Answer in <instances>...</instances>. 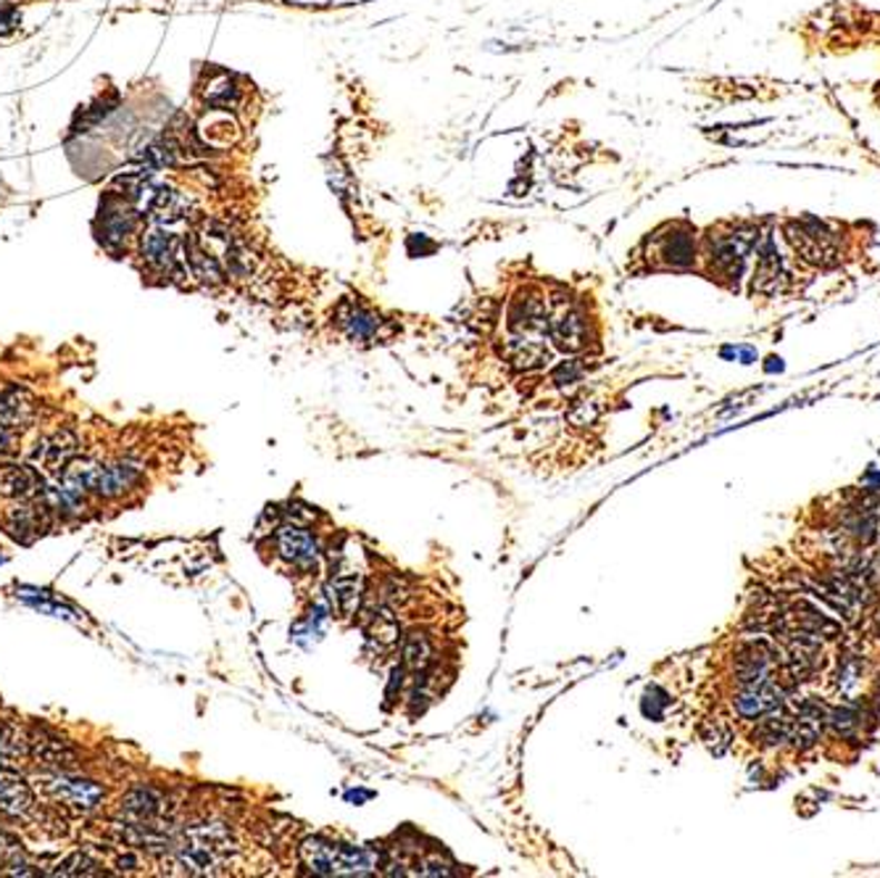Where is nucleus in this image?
Returning <instances> with one entry per match:
<instances>
[{
    "instance_id": "obj_18",
    "label": "nucleus",
    "mask_w": 880,
    "mask_h": 878,
    "mask_svg": "<svg viewBox=\"0 0 880 878\" xmlns=\"http://www.w3.org/2000/svg\"><path fill=\"white\" fill-rule=\"evenodd\" d=\"M330 599H333L338 617L351 621L359 612V604H362V583H359L356 575H338L330 583Z\"/></svg>"
},
{
    "instance_id": "obj_3",
    "label": "nucleus",
    "mask_w": 880,
    "mask_h": 878,
    "mask_svg": "<svg viewBox=\"0 0 880 878\" xmlns=\"http://www.w3.org/2000/svg\"><path fill=\"white\" fill-rule=\"evenodd\" d=\"M274 565L285 570L295 583H316L322 573V544L312 530L299 523L280 525L272 534Z\"/></svg>"
},
{
    "instance_id": "obj_12",
    "label": "nucleus",
    "mask_w": 880,
    "mask_h": 878,
    "mask_svg": "<svg viewBox=\"0 0 880 878\" xmlns=\"http://www.w3.org/2000/svg\"><path fill=\"white\" fill-rule=\"evenodd\" d=\"M46 478L32 465H0V496L11 501L40 499Z\"/></svg>"
},
{
    "instance_id": "obj_14",
    "label": "nucleus",
    "mask_w": 880,
    "mask_h": 878,
    "mask_svg": "<svg viewBox=\"0 0 880 878\" xmlns=\"http://www.w3.org/2000/svg\"><path fill=\"white\" fill-rule=\"evenodd\" d=\"M35 810V791L17 770L0 768V812L9 818H25Z\"/></svg>"
},
{
    "instance_id": "obj_1",
    "label": "nucleus",
    "mask_w": 880,
    "mask_h": 878,
    "mask_svg": "<svg viewBox=\"0 0 880 878\" xmlns=\"http://www.w3.org/2000/svg\"><path fill=\"white\" fill-rule=\"evenodd\" d=\"M143 462L137 459H117V462H96V459H71L61 472L63 484H69L85 496L96 494L104 499H117L135 488L143 478Z\"/></svg>"
},
{
    "instance_id": "obj_15",
    "label": "nucleus",
    "mask_w": 880,
    "mask_h": 878,
    "mask_svg": "<svg viewBox=\"0 0 880 878\" xmlns=\"http://www.w3.org/2000/svg\"><path fill=\"white\" fill-rule=\"evenodd\" d=\"M135 225V214L127 204H117V201L108 198L106 204H100V217H98V237L100 243L108 248L119 246V243L127 241V235L133 233Z\"/></svg>"
},
{
    "instance_id": "obj_16",
    "label": "nucleus",
    "mask_w": 880,
    "mask_h": 878,
    "mask_svg": "<svg viewBox=\"0 0 880 878\" xmlns=\"http://www.w3.org/2000/svg\"><path fill=\"white\" fill-rule=\"evenodd\" d=\"M40 449H35L32 459L38 465L46 467L50 472H63L71 459H77L79 438L71 430H59V433L48 436L46 441L38 443Z\"/></svg>"
},
{
    "instance_id": "obj_9",
    "label": "nucleus",
    "mask_w": 880,
    "mask_h": 878,
    "mask_svg": "<svg viewBox=\"0 0 880 878\" xmlns=\"http://www.w3.org/2000/svg\"><path fill=\"white\" fill-rule=\"evenodd\" d=\"M30 736V758L38 760L42 768L56 770V773H71L79 765V754L69 741H63L48 729H35Z\"/></svg>"
},
{
    "instance_id": "obj_2",
    "label": "nucleus",
    "mask_w": 880,
    "mask_h": 878,
    "mask_svg": "<svg viewBox=\"0 0 880 878\" xmlns=\"http://www.w3.org/2000/svg\"><path fill=\"white\" fill-rule=\"evenodd\" d=\"M783 237L796 258L818 270H831L841 264L843 243L841 233L833 230V222L804 214L783 222Z\"/></svg>"
},
{
    "instance_id": "obj_17",
    "label": "nucleus",
    "mask_w": 880,
    "mask_h": 878,
    "mask_svg": "<svg viewBox=\"0 0 880 878\" xmlns=\"http://www.w3.org/2000/svg\"><path fill=\"white\" fill-rule=\"evenodd\" d=\"M30 758V736L17 723H0V768L17 770L19 762Z\"/></svg>"
},
{
    "instance_id": "obj_20",
    "label": "nucleus",
    "mask_w": 880,
    "mask_h": 878,
    "mask_svg": "<svg viewBox=\"0 0 880 878\" xmlns=\"http://www.w3.org/2000/svg\"><path fill=\"white\" fill-rule=\"evenodd\" d=\"M56 876H100L104 874V866L100 860L92 858L90 852H71L69 858H63L59 862V868L53 870Z\"/></svg>"
},
{
    "instance_id": "obj_13",
    "label": "nucleus",
    "mask_w": 880,
    "mask_h": 878,
    "mask_svg": "<svg viewBox=\"0 0 880 878\" xmlns=\"http://www.w3.org/2000/svg\"><path fill=\"white\" fill-rule=\"evenodd\" d=\"M38 399L27 388H6L0 391V428H30L38 420Z\"/></svg>"
},
{
    "instance_id": "obj_5",
    "label": "nucleus",
    "mask_w": 880,
    "mask_h": 878,
    "mask_svg": "<svg viewBox=\"0 0 880 878\" xmlns=\"http://www.w3.org/2000/svg\"><path fill=\"white\" fill-rule=\"evenodd\" d=\"M301 858L314 874L324 876H343V874H370V860L362 849L356 847H345V845H330V841L320 839H309L304 847H301Z\"/></svg>"
},
{
    "instance_id": "obj_4",
    "label": "nucleus",
    "mask_w": 880,
    "mask_h": 878,
    "mask_svg": "<svg viewBox=\"0 0 880 878\" xmlns=\"http://www.w3.org/2000/svg\"><path fill=\"white\" fill-rule=\"evenodd\" d=\"M546 325L548 338L565 354H583L596 338L586 306L567 293H554L551 299H546Z\"/></svg>"
},
{
    "instance_id": "obj_10",
    "label": "nucleus",
    "mask_w": 880,
    "mask_h": 878,
    "mask_svg": "<svg viewBox=\"0 0 880 878\" xmlns=\"http://www.w3.org/2000/svg\"><path fill=\"white\" fill-rule=\"evenodd\" d=\"M119 818L127 820V823L156 826L158 820L167 818V800L156 789H129L119 800ZM156 829H162V826H156Z\"/></svg>"
},
{
    "instance_id": "obj_19",
    "label": "nucleus",
    "mask_w": 880,
    "mask_h": 878,
    "mask_svg": "<svg viewBox=\"0 0 880 878\" xmlns=\"http://www.w3.org/2000/svg\"><path fill=\"white\" fill-rule=\"evenodd\" d=\"M204 98L212 106H222V109H229V106H235L237 100H241V88H237V82H235L233 77L219 75V77L212 79V82L206 85Z\"/></svg>"
},
{
    "instance_id": "obj_8",
    "label": "nucleus",
    "mask_w": 880,
    "mask_h": 878,
    "mask_svg": "<svg viewBox=\"0 0 880 878\" xmlns=\"http://www.w3.org/2000/svg\"><path fill=\"white\" fill-rule=\"evenodd\" d=\"M696 230L683 222L667 225L654 235V258L665 270H691L696 264Z\"/></svg>"
},
{
    "instance_id": "obj_11",
    "label": "nucleus",
    "mask_w": 880,
    "mask_h": 878,
    "mask_svg": "<svg viewBox=\"0 0 880 878\" xmlns=\"http://www.w3.org/2000/svg\"><path fill=\"white\" fill-rule=\"evenodd\" d=\"M50 509L40 499L32 501H17L13 507L6 513V528L9 534L17 538V542H32L40 534H46L50 525Z\"/></svg>"
},
{
    "instance_id": "obj_7",
    "label": "nucleus",
    "mask_w": 880,
    "mask_h": 878,
    "mask_svg": "<svg viewBox=\"0 0 880 878\" xmlns=\"http://www.w3.org/2000/svg\"><path fill=\"white\" fill-rule=\"evenodd\" d=\"M335 328L343 338L353 343H378L391 335L388 320H382L370 306L359 304L353 299H343L335 309Z\"/></svg>"
},
{
    "instance_id": "obj_6",
    "label": "nucleus",
    "mask_w": 880,
    "mask_h": 878,
    "mask_svg": "<svg viewBox=\"0 0 880 878\" xmlns=\"http://www.w3.org/2000/svg\"><path fill=\"white\" fill-rule=\"evenodd\" d=\"M40 789L42 794L53 800V804L75 812H92L106 797L100 783L90 779H77V775L71 773H56V770L42 775Z\"/></svg>"
},
{
    "instance_id": "obj_21",
    "label": "nucleus",
    "mask_w": 880,
    "mask_h": 878,
    "mask_svg": "<svg viewBox=\"0 0 880 878\" xmlns=\"http://www.w3.org/2000/svg\"><path fill=\"white\" fill-rule=\"evenodd\" d=\"M13 451V436L9 428H0V457H9Z\"/></svg>"
}]
</instances>
